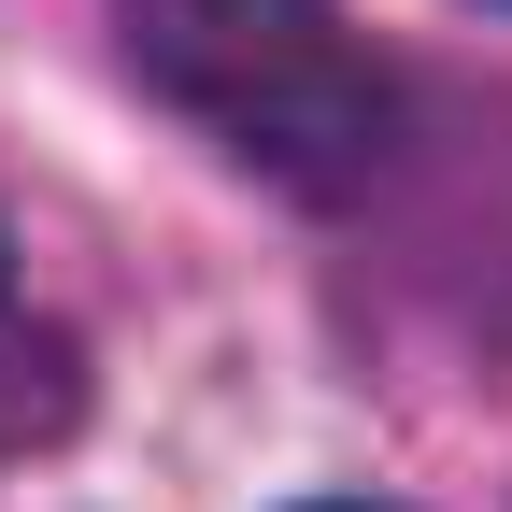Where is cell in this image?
Instances as JSON below:
<instances>
[{
  "mask_svg": "<svg viewBox=\"0 0 512 512\" xmlns=\"http://www.w3.org/2000/svg\"><path fill=\"white\" fill-rule=\"evenodd\" d=\"M128 15V57L214 114L242 157H285V171H328L370 143V72L328 0H114Z\"/></svg>",
  "mask_w": 512,
  "mask_h": 512,
  "instance_id": "6da1fadb",
  "label": "cell"
}]
</instances>
